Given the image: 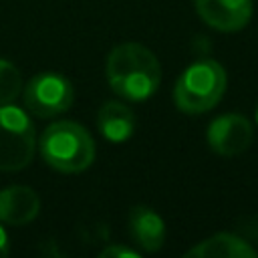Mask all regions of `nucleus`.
I'll return each mask as SVG.
<instances>
[{"label":"nucleus","mask_w":258,"mask_h":258,"mask_svg":"<svg viewBox=\"0 0 258 258\" xmlns=\"http://www.w3.org/2000/svg\"><path fill=\"white\" fill-rule=\"evenodd\" d=\"M40 214V198L28 185H8L0 189V222L4 226L30 224Z\"/></svg>","instance_id":"8"},{"label":"nucleus","mask_w":258,"mask_h":258,"mask_svg":"<svg viewBox=\"0 0 258 258\" xmlns=\"http://www.w3.org/2000/svg\"><path fill=\"white\" fill-rule=\"evenodd\" d=\"M105 75L115 95L133 103H143L159 89L161 64L145 44L121 42L107 54Z\"/></svg>","instance_id":"1"},{"label":"nucleus","mask_w":258,"mask_h":258,"mask_svg":"<svg viewBox=\"0 0 258 258\" xmlns=\"http://www.w3.org/2000/svg\"><path fill=\"white\" fill-rule=\"evenodd\" d=\"M206 139L214 153L232 157L240 155L252 145L254 127L242 113H222L208 125Z\"/></svg>","instance_id":"6"},{"label":"nucleus","mask_w":258,"mask_h":258,"mask_svg":"<svg viewBox=\"0 0 258 258\" xmlns=\"http://www.w3.org/2000/svg\"><path fill=\"white\" fill-rule=\"evenodd\" d=\"M189 258H258L256 248L238 234L218 232L185 252Z\"/></svg>","instance_id":"10"},{"label":"nucleus","mask_w":258,"mask_h":258,"mask_svg":"<svg viewBox=\"0 0 258 258\" xmlns=\"http://www.w3.org/2000/svg\"><path fill=\"white\" fill-rule=\"evenodd\" d=\"M198 16L220 32H238L252 18V0H194Z\"/></svg>","instance_id":"7"},{"label":"nucleus","mask_w":258,"mask_h":258,"mask_svg":"<svg viewBox=\"0 0 258 258\" xmlns=\"http://www.w3.org/2000/svg\"><path fill=\"white\" fill-rule=\"evenodd\" d=\"M99 256L101 258H139V252L133 248L121 246V244H111V246L103 248L99 252Z\"/></svg>","instance_id":"13"},{"label":"nucleus","mask_w":258,"mask_h":258,"mask_svg":"<svg viewBox=\"0 0 258 258\" xmlns=\"http://www.w3.org/2000/svg\"><path fill=\"white\" fill-rule=\"evenodd\" d=\"M129 234L143 252L153 254L165 242V222L153 208L133 206L129 210Z\"/></svg>","instance_id":"9"},{"label":"nucleus","mask_w":258,"mask_h":258,"mask_svg":"<svg viewBox=\"0 0 258 258\" xmlns=\"http://www.w3.org/2000/svg\"><path fill=\"white\" fill-rule=\"evenodd\" d=\"M22 75L18 67L6 58H0V105H10L22 95Z\"/></svg>","instance_id":"12"},{"label":"nucleus","mask_w":258,"mask_h":258,"mask_svg":"<svg viewBox=\"0 0 258 258\" xmlns=\"http://www.w3.org/2000/svg\"><path fill=\"white\" fill-rule=\"evenodd\" d=\"M228 77L224 67L212 58L191 62L175 81L173 101L181 113L200 115L214 109L226 91Z\"/></svg>","instance_id":"3"},{"label":"nucleus","mask_w":258,"mask_h":258,"mask_svg":"<svg viewBox=\"0 0 258 258\" xmlns=\"http://www.w3.org/2000/svg\"><path fill=\"white\" fill-rule=\"evenodd\" d=\"M254 117H256V125H258V107H256V113H254Z\"/></svg>","instance_id":"15"},{"label":"nucleus","mask_w":258,"mask_h":258,"mask_svg":"<svg viewBox=\"0 0 258 258\" xmlns=\"http://www.w3.org/2000/svg\"><path fill=\"white\" fill-rule=\"evenodd\" d=\"M22 99L28 113L38 119H52L71 109L75 89L71 81L58 73H38L22 87Z\"/></svg>","instance_id":"5"},{"label":"nucleus","mask_w":258,"mask_h":258,"mask_svg":"<svg viewBox=\"0 0 258 258\" xmlns=\"http://www.w3.org/2000/svg\"><path fill=\"white\" fill-rule=\"evenodd\" d=\"M97 127L107 141L121 143L135 133L137 119H135V113L123 101L111 99L101 105L97 113Z\"/></svg>","instance_id":"11"},{"label":"nucleus","mask_w":258,"mask_h":258,"mask_svg":"<svg viewBox=\"0 0 258 258\" xmlns=\"http://www.w3.org/2000/svg\"><path fill=\"white\" fill-rule=\"evenodd\" d=\"M8 252H10V238L4 230V224L0 222V258L8 256Z\"/></svg>","instance_id":"14"},{"label":"nucleus","mask_w":258,"mask_h":258,"mask_svg":"<svg viewBox=\"0 0 258 258\" xmlns=\"http://www.w3.org/2000/svg\"><path fill=\"white\" fill-rule=\"evenodd\" d=\"M36 129L24 109L0 105V171H20L34 159Z\"/></svg>","instance_id":"4"},{"label":"nucleus","mask_w":258,"mask_h":258,"mask_svg":"<svg viewBox=\"0 0 258 258\" xmlns=\"http://www.w3.org/2000/svg\"><path fill=\"white\" fill-rule=\"evenodd\" d=\"M44 163L60 173H81L95 161V141L77 121L60 119L50 123L38 141Z\"/></svg>","instance_id":"2"}]
</instances>
